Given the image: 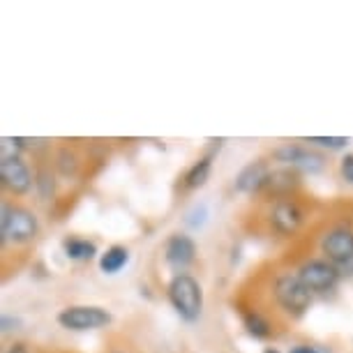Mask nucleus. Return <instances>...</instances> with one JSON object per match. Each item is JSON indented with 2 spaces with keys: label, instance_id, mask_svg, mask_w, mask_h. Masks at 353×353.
I'll return each mask as SVG.
<instances>
[{
  "label": "nucleus",
  "instance_id": "19",
  "mask_svg": "<svg viewBox=\"0 0 353 353\" xmlns=\"http://www.w3.org/2000/svg\"><path fill=\"white\" fill-rule=\"evenodd\" d=\"M339 176H342L344 183L353 185V152H346V155L339 159Z\"/></svg>",
  "mask_w": 353,
  "mask_h": 353
},
{
  "label": "nucleus",
  "instance_id": "3",
  "mask_svg": "<svg viewBox=\"0 0 353 353\" xmlns=\"http://www.w3.org/2000/svg\"><path fill=\"white\" fill-rule=\"evenodd\" d=\"M272 298L279 312H284L291 319H303L312 307V291L303 284V279L296 272H279L272 282Z\"/></svg>",
  "mask_w": 353,
  "mask_h": 353
},
{
  "label": "nucleus",
  "instance_id": "24",
  "mask_svg": "<svg viewBox=\"0 0 353 353\" xmlns=\"http://www.w3.org/2000/svg\"><path fill=\"white\" fill-rule=\"evenodd\" d=\"M109 353H128V351H121V349H113V351H109Z\"/></svg>",
  "mask_w": 353,
  "mask_h": 353
},
{
  "label": "nucleus",
  "instance_id": "4",
  "mask_svg": "<svg viewBox=\"0 0 353 353\" xmlns=\"http://www.w3.org/2000/svg\"><path fill=\"white\" fill-rule=\"evenodd\" d=\"M321 254L342 275L353 272V229L349 224H335L321 236Z\"/></svg>",
  "mask_w": 353,
  "mask_h": 353
},
{
  "label": "nucleus",
  "instance_id": "20",
  "mask_svg": "<svg viewBox=\"0 0 353 353\" xmlns=\"http://www.w3.org/2000/svg\"><path fill=\"white\" fill-rule=\"evenodd\" d=\"M21 316H12L5 312L3 319H0V328H3V335H10V332H17V330H21Z\"/></svg>",
  "mask_w": 353,
  "mask_h": 353
},
{
  "label": "nucleus",
  "instance_id": "18",
  "mask_svg": "<svg viewBox=\"0 0 353 353\" xmlns=\"http://www.w3.org/2000/svg\"><path fill=\"white\" fill-rule=\"evenodd\" d=\"M35 188L39 190V196L51 199L53 190H56V181H53V173L49 169H39L35 176Z\"/></svg>",
  "mask_w": 353,
  "mask_h": 353
},
{
  "label": "nucleus",
  "instance_id": "12",
  "mask_svg": "<svg viewBox=\"0 0 353 353\" xmlns=\"http://www.w3.org/2000/svg\"><path fill=\"white\" fill-rule=\"evenodd\" d=\"M241 321H243V328L248 332L250 337L254 339H270L275 328H272V323L268 321V316L261 314L256 307H241Z\"/></svg>",
  "mask_w": 353,
  "mask_h": 353
},
{
  "label": "nucleus",
  "instance_id": "17",
  "mask_svg": "<svg viewBox=\"0 0 353 353\" xmlns=\"http://www.w3.org/2000/svg\"><path fill=\"white\" fill-rule=\"evenodd\" d=\"M303 141L319 145V148H325V150H344L346 145H349V139L346 137H307V139H303Z\"/></svg>",
  "mask_w": 353,
  "mask_h": 353
},
{
  "label": "nucleus",
  "instance_id": "14",
  "mask_svg": "<svg viewBox=\"0 0 353 353\" xmlns=\"http://www.w3.org/2000/svg\"><path fill=\"white\" fill-rule=\"evenodd\" d=\"M63 254L70 259V261L77 263H85L92 261L97 256V245L88 241V238H79V236H68L63 241Z\"/></svg>",
  "mask_w": 353,
  "mask_h": 353
},
{
  "label": "nucleus",
  "instance_id": "2",
  "mask_svg": "<svg viewBox=\"0 0 353 353\" xmlns=\"http://www.w3.org/2000/svg\"><path fill=\"white\" fill-rule=\"evenodd\" d=\"M39 236V219L30 208L14 203H3L0 210V243L3 248L8 245H17V248H26V245L35 243Z\"/></svg>",
  "mask_w": 353,
  "mask_h": 353
},
{
  "label": "nucleus",
  "instance_id": "15",
  "mask_svg": "<svg viewBox=\"0 0 353 353\" xmlns=\"http://www.w3.org/2000/svg\"><path fill=\"white\" fill-rule=\"evenodd\" d=\"M130 263V250L125 245H111L99 254V270L104 275H118Z\"/></svg>",
  "mask_w": 353,
  "mask_h": 353
},
{
  "label": "nucleus",
  "instance_id": "16",
  "mask_svg": "<svg viewBox=\"0 0 353 353\" xmlns=\"http://www.w3.org/2000/svg\"><path fill=\"white\" fill-rule=\"evenodd\" d=\"M208 205L205 203H194L192 208L185 212V224L190 226V229H203V224L208 222Z\"/></svg>",
  "mask_w": 353,
  "mask_h": 353
},
{
  "label": "nucleus",
  "instance_id": "11",
  "mask_svg": "<svg viewBox=\"0 0 353 353\" xmlns=\"http://www.w3.org/2000/svg\"><path fill=\"white\" fill-rule=\"evenodd\" d=\"M272 166L265 159H252L250 164H245L238 176L233 178V190L238 194H263L265 183L270 178Z\"/></svg>",
  "mask_w": 353,
  "mask_h": 353
},
{
  "label": "nucleus",
  "instance_id": "5",
  "mask_svg": "<svg viewBox=\"0 0 353 353\" xmlns=\"http://www.w3.org/2000/svg\"><path fill=\"white\" fill-rule=\"evenodd\" d=\"M265 217H268L270 231H275L277 236H282V238H291L303 229L305 222H307V210H305V205L291 194V196L272 199Z\"/></svg>",
  "mask_w": 353,
  "mask_h": 353
},
{
  "label": "nucleus",
  "instance_id": "23",
  "mask_svg": "<svg viewBox=\"0 0 353 353\" xmlns=\"http://www.w3.org/2000/svg\"><path fill=\"white\" fill-rule=\"evenodd\" d=\"M263 353H282V351H277V349H272V346H268V349H265Z\"/></svg>",
  "mask_w": 353,
  "mask_h": 353
},
{
  "label": "nucleus",
  "instance_id": "8",
  "mask_svg": "<svg viewBox=\"0 0 353 353\" xmlns=\"http://www.w3.org/2000/svg\"><path fill=\"white\" fill-rule=\"evenodd\" d=\"M272 159L277 162V166H286V169H293L298 173H321L325 169V157L321 152L307 148V145L301 143H284L279 148L272 150Z\"/></svg>",
  "mask_w": 353,
  "mask_h": 353
},
{
  "label": "nucleus",
  "instance_id": "1",
  "mask_svg": "<svg viewBox=\"0 0 353 353\" xmlns=\"http://www.w3.org/2000/svg\"><path fill=\"white\" fill-rule=\"evenodd\" d=\"M166 298L176 312V316L185 323H196L203 314V289L199 279L190 272L173 275L166 284Z\"/></svg>",
  "mask_w": 353,
  "mask_h": 353
},
{
  "label": "nucleus",
  "instance_id": "6",
  "mask_svg": "<svg viewBox=\"0 0 353 353\" xmlns=\"http://www.w3.org/2000/svg\"><path fill=\"white\" fill-rule=\"evenodd\" d=\"M56 321L65 330L85 332L109 328L113 323V314L106 307H99V305H68V307L58 312Z\"/></svg>",
  "mask_w": 353,
  "mask_h": 353
},
{
  "label": "nucleus",
  "instance_id": "21",
  "mask_svg": "<svg viewBox=\"0 0 353 353\" xmlns=\"http://www.w3.org/2000/svg\"><path fill=\"white\" fill-rule=\"evenodd\" d=\"M289 353H325L323 349H319L314 344H296Z\"/></svg>",
  "mask_w": 353,
  "mask_h": 353
},
{
  "label": "nucleus",
  "instance_id": "9",
  "mask_svg": "<svg viewBox=\"0 0 353 353\" xmlns=\"http://www.w3.org/2000/svg\"><path fill=\"white\" fill-rule=\"evenodd\" d=\"M0 185L12 196H23L35 188V173L23 157L0 159Z\"/></svg>",
  "mask_w": 353,
  "mask_h": 353
},
{
  "label": "nucleus",
  "instance_id": "10",
  "mask_svg": "<svg viewBox=\"0 0 353 353\" xmlns=\"http://www.w3.org/2000/svg\"><path fill=\"white\" fill-rule=\"evenodd\" d=\"M196 243L194 238L188 236V233H171L164 243V261L166 265L181 275V272H188L190 265H194L196 261Z\"/></svg>",
  "mask_w": 353,
  "mask_h": 353
},
{
  "label": "nucleus",
  "instance_id": "7",
  "mask_svg": "<svg viewBox=\"0 0 353 353\" xmlns=\"http://www.w3.org/2000/svg\"><path fill=\"white\" fill-rule=\"evenodd\" d=\"M296 275L303 279V284L312 291V296H328L342 282V272L325 259H307L298 265Z\"/></svg>",
  "mask_w": 353,
  "mask_h": 353
},
{
  "label": "nucleus",
  "instance_id": "13",
  "mask_svg": "<svg viewBox=\"0 0 353 353\" xmlns=\"http://www.w3.org/2000/svg\"><path fill=\"white\" fill-rule=\"evenodd\" d=\"M212 159H215V150L205 152L203 157H199L194 164L185 171L183 176V185L185 190L194 192V190H201L205 183L210 181V173H212Z\"/></svg>",
  "mask_w": 353,
  "mask_h": 353
},
{
  "label": "nucleus",
  "instance_id": "22",
  "mask_svg": "<svg viewBox=\"0 0 353 353\" xmlns=\"http://www.w3.org/2000/svg\"><path fill=\"white\" fill-rule=\"evenodd\" d=\"M5 353H28V349H26L23 342H17V344H12Z\"/></svg>",
  "mask_w": 353,
  "mask_h": 353
}]
</instances>
